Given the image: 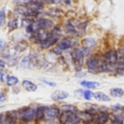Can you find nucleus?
Wrapping results in <instances>:
<instances>
[{
	"label": "nucleus",
	"mask_w": 124,
	"mask_h": 124,
	"mask_svg": "<svg viewBox=\"0 0 124 124\" xmlns=\"http://www.w3.org/2000/svg\"><path fill=\"white\" fill-rule=\"evenodd\" d=\"M104 61L106 64L107 72H112L116 69V64H117V51L116 50H109L105 53Z\"/></svg>",
	"instance_id": "1"
},
{
	"label": "nucleus",
	"mask_w": 124,
	"mask_h": 124,
	"mask_svg": "<svg viewBox=\"0 0 124 124\" xmlns=\"http://www.w3.org/2000/svg\"><path fill=\"white\" fill-rule=\"evenodd\" d=\"M18 117L24 123L31 122L36 117V109L31 107H25L18 111Z\"/></svg>",
	"instance_id": "2"
},
{
	"label": "nucleus",
	"mask_w": 124,
	"mask_h": 124,
	"mask_svg": "<svg viewBox=\"0 0 124 124\" xmlns=\"http://www.w3.org/2000/svg\"><path fill=\"white\" fill-rule=\"evenodd\" d=\"M87 49H75L72 52V59L75 63L76 70H80L82 69V64H83V60L86 54Z\"/></svg>",
	"instance_id": "3"
},
{
	"label": "nucleus",
	"mask_w": 124,
	"mask_h": 124,
	"mask_svg": "<svg viewBox=\"0 0 124 124\" xmlns=\"http://www.w3.org/2000/svg\"><path fill=\"white\" fill-rule=\"evenodd\" d=\"M54 25V23L51 20L48 19H39L34 24H32L33 31H39V30H46L52 27Z\"/></svg>",
	"instance_id": "4"
},
{
	"label": "nucleus",
	"mask_w": 124,
	"mask_h": 124,
	"mask_svg": "<svg viewBox=\"0 0 124 124\" xmlns=\"http://www.w3.org/2000/svg\"><path fill=\"white\" fill-rule=\"evenodd\" d=\"M116 70L119 74H124V46H120L117 50V64Z\"/></svg>",
	"instance_id": "5"
},
{
	"label": "nucleus",
	"mask_w": 124,
	"mask_h": 124,
	"mask_svg": "<svg viewBox=\"0 0 124 124\" xmlns=\"http://www.w3.org/2000/svg\"><path fill=\"white\" fill-rule=\"evenodd\" d=\"M58 41H59V36H57V35H55V31H52V33H50V36H48L46 40L39 42V45L42 48L47 49V48L54 46Z\"/></svg>",
	"instance_id": "6"
},
{
	"label": "nucleus",
	"mask_w": 124,
	"mask_h": 124,
	"mask_svg": "<svg viewBox=\"0 0 124 124\" xmlns=\"http://www.w3.org/2000/svg\"><path fill=\"white\" fill-rule=\"evenodd\" d=\"M99 62H100V58L95 57V56H92L89 57L87 60V68L90 72H99Z\"/></svg>",
	"instance_id": "7"
},
{
	"label": "nucleus",
	"mask_w": 124,
	"mask_h": 124,
	"mask_svg": "<svg viewBox=\"0 0 124 124\" xmlns=\"http://www.w3.org/2000/svg\"><path fill=\"white\" fill-rule=\"evenodd\" d=\"M110 116L109 114L105 111H101L99 114L95 115V116H94L93 123L94 124H105L108 122Z\"/></svg>",
	"instance_id": "8"
},
{
	"label": "nucleus",
	"mask_w": 124,
	"mask_h": 124,
	"mask_svg": "<svg viewBox=\"0 0 124 124\" xmlns=\"http://www.w3.org/2000/svg\"><path fill=\"white\" fill-rule=\"evenodd\" d=\"M69 96V93L64 90H55L52 93L51 95V99L55 101H60L63 100L68 98Z\"/></svg>",
	"instance_id": "9"
},
{
	"label": "nucleus",
	"mask_w": 124,
	"mask_h": 124,
	"mask_svg": "<svg viewBox=\"0 0 124 124\" xmlns=\"http://www.w3.org/2000/svg\"><path fill=\"white\" fill-rule=\"evenodd\" d=\"M18 117V111H8L5 114L4 122L6 124H15Z\"/></svg>",
	"instance_id": "10"
},
{
	"label": "nucleus",
	"mask_w": 124,
	"mask_h": 124,
	"mask_svg": "<svg viewBox=\"0 0 124 124\" xmlns=\"http://www.w3.org/2000/svg\"><path fill=\"white\" fill-rule=\"evenodd\" d=\"M45 116L48 118H57L60 116V109L56 106H50L45 111Z\"/></svg>",
	"instance_id": "11"
},
{
	"label": "nucleus",
	"mask_w": 124,
	"mask_h": 124,
	"mask_svg": "<svg viewBox=\"0 0 124 124\" xmlns=\"http://www.w3.org/2000/svg\"><path fill=\"white\" fill-rule=\"evenodd\" d=\"M22 86L26 90H27L29 92H34L38 90L37 85H35L34 83H32L30 80H24L22 82Z\"/></svg>",
	"instance_id": "12"
},
{
	"label": "nucleus",
	"mask_w": 124,
	"mask_h": 124,
	"mask_svg": "<svg viewBox=\"0 0 124 124\" xmlns=\"http://www.w3.org/2000/svg\"><path fill=\"white\" fill-rule=\"evenodd\" d=\"M71 45H72V42H71V39H69V38H64V39H62L59 42L58 47L60 48L62 51L67 50L71 47Z\"/></svg>",
	"instance_id": "13"
},
{
	"label": "nucleus",
	"mask_w": 124,
	"mask_h": 124,
	"mask_svg": "<svg viewBox=\"0 0 124 124\" xmlns=\"http://www.w3.org/2000/svg\"><path fill=\"white\" fill-rule=\"evenodd\" d=\"M27 7H28V8H30V9L38 11V10H39L43 8V3H40L39 1L31 0V1H30L28 3H27Z\"/></svg>",
	"instance_id": "14"
},
{
	"label": "nucleus",
	"mask_w": 124,
	"mask_h": 124,
	"mask_svg": "<svg viewBox=\"0 0 124 124\" xmlns=\"http://www.w3.org/2000/svg\"><path fill=\"white\" fill-rule=\"evenodd\" d=\"M94 97L95 100L99 101H103V102H105V101H111V98L110 96H108L106 94L103 93V92H100V91H98V92H95L94 93Z\"/></svg>",
	"instance_id": "15"
},
{
	"label": "nucleus",
	"mask_w": 124,
	"mask_h": 124,
	"mask_svg": "<svg viewBox=\"0 0 124 124\" xmlns=\"http://www.w3.org/2000/svg\"><path fill=\"white\" fill-rule=\"evenodd\" d=\"M110 95L114 98H120L124 95V90L121 88H111L110 90Z\"/></svg>",
	"instance_id": "16"
},
{
	"label": "nucleus",
	"mask_w": 124,
	"mask_h": 124,
	"mask_svg": "<svg viewBox=\"0 0 124 124\" xmlns=\"http://www.w3.org/2000/svg\"><path fill=\"white\" fill-rule=\"evenodd\" d=\"M80 85L83 87L88 89H95L97 87L99 86V83L94 81H88V80H83V81L80 82Z\"/></svg>",
	"instance_id": "17"
},
{
	"label": "nucleus",
	"mask_w": 124,
	"mask_h": 124,
	"mask_svg": "<svg viewBox=\"0 0 124 124\" xmlns=\"http://www.w3.org/2000/svg\"><path fill=\"white\" fill-rule=\"evenodd\" d=\"M81 122V118L76 113H72L68 118L67 122L66 124H79Z\"/></svg>",
	"instance_id": "18"
},
{
	"label": "nucleus",
	"mask_w": 124,
	"mask_h": 124,
	"mask_svg": "<svg viewBox=\"0 0 124 124\" xmlns=\"http://www.w3.org/2000/svg\"><path fill=\"white\" fill-rule=\"evenodd\" d=\"M47 110L46 106H39L36 109V118L37 119H42L45 116V111Z\"/></svg>",
	"instance_id": "19"
},
{
	"label": "nucleus",
	"mask_w": 124,
	"mask_h": 124,
	"mask_svg": "<svg viewBox=\"0 0 124 124\" xmlns=\"http://www.w3.org/2000/svg\"><path fill=\"white\" fill-rule=\"evenodd\" d=\"M60 110L62 111H67V112H71V113H76V108L75 107L72 105H64L60 107Z\"/></svg>",
	"instance_id": "20"
},
{
	"label": "nucleus",
	"mask_w": 124,
	"mask_h": 124,
	"mask_svg": "<svg viewBox=\"0 0 124 124\" xmlns=\"http://www.w3.org/2000/svg\"><path fill=\"white\" fill-rule=\"evenodd\" d=\"M72 114L71 112H67V111H62V113L60 115V122L62 124H66V122H67L68 118L70 117V116Z\"/></svg>",
	"instance_id": "21"
},
{
	"label": "nucleus",
	"mask_w": 124,
	"mask_h": 124,
	"mask_svg": "<svg viewBox=\"0 0 124 124\" xmlns=\"http://www.w3.org/2000/svg\"><path fill=\"white\" fill-rule=\"evenodd\" d=\"M6 83H7V85H8L9 86L14 87L19 83V79H18V78H17V77H15V76H10Z\"/></svg>",
	"instance_id": "22"
},
{
	"label": "nucleus",
	"mask_w": 124,
	"mask_h": 124,
	"mask_svg": "<svg viewBox=\"0 0 124 124\" xmlns=\"http://www.w3.org/2000/svg\"><path fill=\"white\" fill-rule=\"evenodd\" d=\"M17 26H18V20H17L16 19H12V20H10V21H9L8 27L10 31L15 30L17 28Z\"/></svg>",
	"instance_id": "23"
},
{
	"label": "nucleus",
	"mask_w": 124,
	"mask_h": 124,
	"mask_svg": "<svg viewBox=\"0 0 124 124\" xmlns=\"http://www.w3.org/2000/svg\"><path fill=\"white\" fill-rule=\"evenodd\" d=\"M27 43H26L25 41H20V43H18V44L15 46V49L17 51V52H24L26 49L27 48Z\"/></svg>",
	"instance_id": "24"
},
{
	"label": "nucleus",
	"mask_w": 124,
	"mask_h": 124,
	"mask_svg": "<svg viewBox=\"0 0 124 124\" xmlns=\"http://www.w3.org/2000/svg\"><path fill=\"white\" fill-rule=\"evenodd\" d=\"M115 112L116 113L114 114V116H115L114 118L123 122L124 121V108L119 110V111H115Z\"/></svg>",
	"instance_id": "25"
},
{
	"label": "nucleus",
	"mask_w": 124,
	"mask_h": 124,
	"mask_svg": "<svg viewBox=\"0 0 124 124\" xmlns=\"http://www.w3.org/2000/svg\"><path fill=\"white\" fill-rule=\"evenodd\" d=\"M95 44V41L92 38H87L83 41V45L85 46V47H91Z\"/></svg>",
	"instance_id": "26"
},
{
	"label": "nucleus",
	"mask_w": 124,
	"mask_h": 124,
	"mask_svg": "<svg viewBox=\"0 0 124 124\" xmlns=\"http://www.w3.org/2000/svg\"><path fill=\"white\" fill-rule=\"evenodd\" d=\"M83 97H84L85 100L87 101H90L92 98L94 97V93L91 91V90H85L83 91Z\"/></svg>",
	"instance_id": "27"
},
{
	"label": "nucleus",
	"mask_w": 124,
	"mask_h": 124,
	"mask_svg": "<svg viewBox=\"0 0 124 124\" xmlns=\"http://www.w3.org/2000/svg\"><path fill=\"white\" fill-rule=\"evenodd\" d=\"M66 30H67V31H69L70 33H73V34H74V33L76 34V31L74 28V25L70 21H68L67 23H66Z\"/></svg>",
	"instance_id": "28"
},
{
	"label": "nucleus",
	"mask_w": 124,
	"mask_h": 124,
	"mask_svg": "<svg viewBox=\"0 0 124 124\" xmlns=\"http://www.w3.org/2000/svg\"><path fill=\"white\" fill-rule=\"evenodd\" d=\"M5 22V12H4V8H2V10H0V27L4 24Z\"/></svg>",
	"instance_id": "29"
},
{
	"label": "nucleus",
	"mask_w": 124,
	"mask_h": 124,
	"mask_svg": "<svg viewBox=\"0 0 124 124\" xmlns=\"http://www.w3.org/2000/svg\"><path fill=\"white\" fill-rule=\"evenodd\" d=\"M9 78V75H8V73L6 72H2L0 73V81L4 83V82H7Z\"/></svg>",
	"instance_id": "30"
},
{
	"label": "nucleus",
	"mask_w": 124,
	"mask_h": 124,
	"mask_svg": "<svg viewBox=\"0 0 124 124\" xmlns=\"http://www.w3.org/2000/svg\"><path fill=\"white\" fill-rule=\"evenodd\" d=\"M123 108H124V106H123L120 104H116V105H115V106H112V109L114 111H119V110L123 109Z\"/></svg>",
	"instance_id": "31"
},
{
	"label": "nucleus",
	"mask_w": 124,
	"mask_h": 124,
	"mask_svg": "<svg viewBox=\"0 0 124 124\" xmlns=\"http://www.w3.org/2000/svg\"><path fill=\"white\" fill-rule=\"evenodd\" d=\"M43 82L45 84V85H49V86H51V87H55V85H56V84H55V83H54V82L48 81V80H43Z\"/></svg>",
	"instance_id": "32"
},
{
	"label": "nucleus",
	"mask_w": 124,
	"mask_h": 124,
	"mask_svg": "<svg viewBox=\"0 0 124 124\" xmlns=\"http://www.w3.org/2000/svg\"><path fill=\"white\" fill-rule=\"evenodd\" d=\"M7 98V95L5 93H3V92H2V93H0V102H2V101H4Z\"/></svg>",
	"instance_id": "33"
},
{
	"label": "nucleus",
	"mask_w": 124,
	"mask_h": 124,
	"mask_svg": "<svg viewBox=\"0 0 124 124\" xmlns=\"http://www.w3.org/2000/svg\"><path fill=\"white\" fill-rule=\"evenodd\" d=\"M53 52H55V54H57V55H60V54H61V52H62V50L60 49V48H59L58 46H57V47L54 48Z\"/></svg>",
	"instance_id": "34"
},
{
	"label": "nucleus",
	"mask_w": 124,
	"mask_h": 124,
	"mask_svg": "<svg viewBox=\"0 0 124 124\" xmlns=\"http://www.w3.org/2000/svg\"><path fill=\"white\" fill-rule=\"evenodd\" d=\"M5 66H6L5 62L2 60V59H0V70H3L5 69Z\"/></svg>",
	"instance_id": "35"
},
{
	"label": "nucleus",
	"mask_w": 124,
	"mask_h": 124,
	"mask_svg": "<svg viewBox=\"0 0 124 124\" xmlns=\"http://www.w3.org/2000/svg\"><path fill=\"white\" fill-rule=\"evenodd\" d=\"M49 3H59L61 0H47Z\"/></svg>",
	"instance_id": "36"
},
{
	"label": "nucleus",
	"mask_w": 124,
	"mask_h": 124,
	"mask_svg": "<svg viewBox=\"0 0 124 124\" xmlns=\"http://www.w3.org/2000/svg\"><path fill=\"white\" fill-rule=\"evenodd\" d=\"M4 43H5L4 40H3V39H0V50H1L2 48L3 47V46H4Z\"/></svg>",
	"instance_id": "37"
},
{
	"label": "nucleus",
	"mask_w": 124,
	"mask_h": 124,
	"mask_svg": "<svg viewBox=\"0 0 124 124\" xmlns=\"http://www.w3.org/2000/svg\"><path fill=\"white\" fill-rule=\"evenodd\" d=\"M0 124H3V119L2 114H0Z\"/></svg>",
	"instance_id": "38"
}]
</instances>
